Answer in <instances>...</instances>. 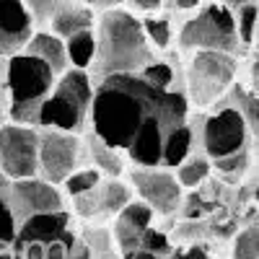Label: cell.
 Segmentation results:
<instances>
[{"label":"cell","instance_id":"d590c367","mask_svg":"<svg viewBox=\"0 0 259 259\" xmlns=\"http://www.w3.org/2000/svg\"><path fill=\"white\" fill-rule=\"evenodd\" d=\"M124 3H127V0H99L96 8L99 11H114V8H122Z\"/></svg>","mask_w":259,"mask_h":259},{"label":"cell","instance_id":"8fae6325","mask_svg":"<svg viewBox=\"0 0 259 259\" xmlns=\"http://www.w3.org/2000/svg\"><path fill=\"white\" fill-rule=\"evenodd\" d=\"M73 218L75 215L70 212V207L26 218L18 226V236H16L18 254L24 259H39L45 249H50L55 244L73 241L78 236L75 228H73Z\"/></svg>","mask_w":259,"mask_h":259},{"label":"cell","instance_id":"5b68a950","mask_svg":"<svg viewBox=\"0 0 259 259\" xmlns=\"http://www.w3.org/2000/svg\"><path fill=\"white\" fill-rule=\"evenodd\" d=\"M236 78V60L228 52L197 50L187 62V101L194 106H212L228 96Z\"/></svg>","mask_w":259,"mask_h":259},{"label":"cell","instance_id":"9a60e30c","mask_svg":"<svg viewBox=\"0 0 259 259\" xmlns=\"http://www.w3.org/2000/svg\"><path fill=\"white\" fill-rule=\"evenodd\" d=\"M153 218H156V212L150 210L148 205H143L140 200H133L124 210H119L112 218L109 231H112V239H114L122 259H127L140 246L145 231L153 228Z\"/></svg>","mask_w":259,"mask_h":259},{"label":"cell","instance_id":"277c9868","mask_svg":"<svg viewBox=\"0 0 259 259\" xmlns=\"http://www.w3.org/2000/svg\"><path fill=\"white\" fill-rule=\"evenodd\" d=\"M96 83L89 70L68 68L62 75H57L52 94L45 99L39 109V130H62V133H85L91 114Z\"/></svg>","mask_w":259,"mask_h":259},{"label":"cell","instance_id":"ffe728a7","mask_svg":"<svg viewBox=\"0 0 259 259\" xmlns=\"http://www.w3.org/2000/svg\"><path fill=\"white\" fill-rule=\"evenodd\" d=\"M65 52H68V65L75 70H89L96 60V31H78L70 39H65Z\"/></svg>","mask_w":259,"mask_h":259},{"label":"cell","instance_id":"d6986e66","mask_svg":"<svg viewBox=\"0 0 259 259\" xmlns=\"http://www.w3.org/2000/svg\"><path fill=\"white\" fill-rule=\"evenodd\" d=\"M192 148H194V127H192V122H184V124L174 127L168 133V138L163 143V161H161V166L177 168L187 156H192Z\"/></svg>","mask_w":259,"mask_h":259},{"label":"cell","instance_id":"e0dca14e","mask_svg":"<svg viewBox=\"0 0 259 259\" xmlns=\"http://www.w3.org/2000/svg\"><path fill=\"white\" fill-rule=\"evenodd\" d=\"M83 145H85V166H94L96 171H101V177L106 179H122L127 174V158L119 150L109 148L106 143H101L91 130L83 133Z\"/></svg>","mask_w":259,"mask_h":259},{"label":"cell","instance_id":"484cf974","mask_svg":"<svg viewBox=\"0 0 259 259\" xmlns=\"http://www.w3.org/2000/svg\"><path fill=\"white\" fill-rule=\"evenodd\" d=\"M140 75L153 85V89H161V91L177 89V70H174V65H171V62L153 60V62H148L145 68L140 70Z\"/></svg>","mask_w":259,"mask_h":259},{"label":"cell","instance_id":"d4e9b609","mask_svg":"<svg viewBox=\"0 0 259 259\" xmlns=\"http://www.w3.org/2000/svg\"><path fill=\"white\" fill-rule=\"evenodd\" d=\"M101 179H104V177H101V171H96L94 166H80L78 171H73V174L65 179L62 192H65V197H68V202H70V200L80 197V194L91 192L94 187H99Z\"/></svg>","mask_w":259,"mask_h":259},{"label":"cell","instance_id":"83f0119b","mask_svg":"<svg viewBox=\"0 0 259 259\" xmlns=\"http://www.w3.org/2000/svg\"><path fill=\"white\" fill-rule=\"evenodd\" d=\"M236 36H239V45H251L254 39V31H256V21H259V6L256 3H249L244 8L236 11Z\"/></svg>","mask_w":259,"mask_h":259},{"label":"cell","instance_id":"8d00e7d4","mask_svg":"<svg viewBox=\"0 0 259 259\" xmlns=\"http://www.w3.org/2000/svg\"><path fill=\"white\" fill-rule=\"evenodd\" d=\"M249 3H256V0H221V6H226L228 11H239V8H244Z\"/></svg>","mask_w":259,"mask_h":259},{"label":"cell","instance_id":"8992f818","mask_svg":"<svg viewBox=\"0 0 259 259\" xmlns=\"http://www.w3.org/2000/svg\"><path fill=\"white\" fill-rule=\"evenodd\" d=\"M179 47L184 52L212 50V52H228L233 55L239 50V36H236V18L221 3L205 6L197 16H192L179 31Z\"/></svg>","mask_w":259,"mask_h":259},{"label":"cell","instance_id":"5bb4252c","mask_svg":"<svg viewBox=\"0 0 259 259\" xmlns=\"http://www.w3.org/2000/svg\"><path fill=\"white\" fill-rule=\"evenodd\" d=\"M36 24L24 0H0V57L24 52Z\"/></svg>","mask_w":259,"mask_h":259},{"label":"cell","instance_id":"7402d4cb","mask_svg":"<svg viewBox=\"0 0 259 259\" xmlns=\"http://www.w3.org/2000/svg\"><path fill=\"white\" fill-rule=\"evenodd\" d=\"M210 171H212L210 158H205L202 153H192L174 168V174H177L182 189H197L210 177Z\"/></svg>","mask_w":259,"mask_h":259},{"label":"cell","instance_id":"4316f807","mask_svg":"<svg viewBox=\"0 0 259 259\" xmlns=\"http://www.w3.org/2000/svg\"><path fill=\"white\" fill-rule=\"evenodd\" d=\"M233 259H259V221L233 239Z\"/></svg>","mask_w":259,"mask_h":259},{"label":"cell","instance_id":"6da1fadb","mask_svg":"<svg viewBox=\"0 0 259 259\" xmlns=\"http://www.w3.org/2000/svg\"><path fill=\"white\" fill-rule=\"evenodd\" d=\"M94 83L96 89L85 130H91L101 143L119 150L122 156L145 124L156 119L174 124L189 122V101L182 89H153L140 73L106 75Z\"/></svg>","mask_w":259,"mask_h":259},{"label":"cell","instance_id":"f546056e","mask_svg":"<svg viewBox=\"0 0 259 259\" xmlns=\"http://www.w3.org/2000/svg\"><path fill=\"white\" fill-rule=\"evenodd\" d=\"M246 163H249V156H246V150H244V153H239V156L215 161L212 168L221 171V174H226V179H236V177H241L244 171H246Z\"/></svg>","mask_w":259,"mask_h":259},{"label":"cell","instance_id":"30bf717a","mask_svg":"<svg viewBox=\"0 0 259 259\" xmlns=\"http://www.w3.org/2000/svg\"><path fill=\"white\" fill-rule=\"evenodd\" d=\"M0 174L8 182L39 177V127L0 124Z\"/></svg>","mask_w":259,"mask_h":259},{"label":"cell","instance_id":"d6a6232c","mask_svg":"<svg viewBox=\"0 0 259 259\" xmlns=\"http://www.w3.org/2000/svg\"><path fill=\"white\" fill-rule=\"evenodd\" d=\"M8 122V91H6V57H0V124Z\"/></svg>","mask_w":259,"mask_h":259},{"label":"cell","instance_id":"ac0fdd59","mask_svg":"<svg viewBox=\"0 0 259 259\" xmlns=\"http://www.w3.org/2000/svg\"><path fill=\"white\" fill-rule=\"evenodd\" d=\"M26 55L39 57L41 62H47L50 68L55 70V75H62L65 70L70 68L68 65V52H65V41L60 36H55L47 29H39L34 31V36L29 39V45L24 47Z\"/></svg>","mask_w":259,"mask_h":259},{"label":"cell","instance_id":"3957f363","mask_svg":"<svg viewBox=\"0 0 259 259\" xmlns=\"http://www.w3.org/2000/svg\"><path fill=\"white\" fill-rule=\"evenodd\" d=\"M55 70L34 55L18 52L6 57V91H8V122L36 127L39 109L55 89Z\"/></svg>","mask_w":259,"mask_h":259},{"label":"cell","instance_id":"1f68e13d","mask_svg":"<svg viewBox=\"0 0 259 259\" xmlns=\"http://www.w3.org/2000/svg\"><path fill=\"white\" fill-rule=\"evenodd\" d=\"M166 259H212V256L202 246H182V249H171Z\"/></svg>","mask_w":259,"mask_h":259},{"label":"cell","instance_id":"ba28073f","mask_svg":"<svg viewBox=\"0 0 259 259\" xmlns=\"http://www.w3.org/2000/svg\"><path fill=\"white\" fill-rule=\"evenodd\" d=\"M85 166L83 133L39 130V179L62 187L73 171Z\"/></svg>","mask_w":259,"mask_h":259},{"label":"cell","instance_id":"f1b7e54d","mask_svg":"<svg viewBox=\"0 0 259 259\" xmlns=\"http://www.w3.org/2000/svg\"><path fill=\"white\" fill-rule=\"evenodd\" d=\"M16 236H18V221L3 192L0 194V246H16Z\"/></svg>","mask_w":259,"mask_h":259},{"label":"cell","instance_id":"9c48e42d","mask_svg":"<svg viewBox=\"0 0 259 259\" xmlns=\"http://www.w3.org/2000/svg\"><path fill=\"white\" fill-rule=\"evenodd\" d=\"M124 177H127V184L135 194V200L148 205L156 215L168 218V215H174L182 207L184 189H182V184L174 174V168H166V166H153V168L130 166Z\"/></svg>","mask_w":259,"mask_h":259},{"label":"cell","instance_id":"4fadbf2b","mask_svg":"<svg viewBox=\"0 0 259 259\" xmlns=\"http://www.w3.org/2000/svg\"><path fill=\"white\" fill-rule=\"evenodd\" d=\"M135 200L133 189H130L127 179H101L99 187H94L91 192L80 194V197L70 200V212L78 215L85 223H104L112 221L119 210H124L130 202Z\"/></svg>","mask_w":259,"mask_h":259},{"label":"cell","instance_id":"ab89813d","mask_svg":"<svg viewBox=\"0 0 259 259\" xmlns=\"http://www.w3.org/2000/svg\"><path fill=\"white\" fill-rule=\"evenodd\" d=\"M6 187H8V179H6L3 174H0V194H3V192H6Z\"/></svg>","mask_w":259,"mask_h":259},{"label":"cell","instance_id":"74e56055","mask_svg":"<svg viewBox=\"0 0 259 259\" xmlns=\"http://www.w3.org/2000/svg\"><path fill=\"white\" fill-rule=\"evenodd\" d=\"M0 259H24L16 246H0Z\"/></svg>","mask_w":259,"mask_h":259},{"label":"cell","instance_id":"52a82bcc","mask_svg":"<svg viewBox=\"0 0 259 259\" xmlns=\"http://www.w3.org/2000/svg\"><path fill=\"white\" fill-rule=\"evenodd\" d=\"M200 143H202V156L210 158V163L244 153L249 143V127L244 114L236 106L223 104L221 109L205 117L200 130Z\"/></svg>","mask_w":259,"mask_h":259},{"label":"cell","instance_id":"b9f144b4","mask_svg":"<svg viewBox=\"0 0 259 259\" xmlns=\"http://www.w3.org/2000/svg\"><path fill=\"white\" fill-rule=\"evenodd\" d=\"M256 200H259V187H256Z\"/></svg>","mask_w":259,"mask_h":259},{"label":"cell","instance_id":"cb8c5ba5","mask_svg":"<svg viewBox=\"0 0 259 259\" xmlns=\"http://www.w3.org/2000/svg\"><path fill=\"white\" fill-rule=\"evenodd\" d=\"M143 24V34L148 39V45L153 50H166L171 41H174V26H171V21L166 16H145L140 18Z\"/></svg>","mask_w":259,"mask_h":259},{"label":"cell","instance_id":"7c38bea8","mask_svg":"<svg viewBox=\"0 0 259 259\" xmlns=\"http://www.w3.org/2000/svg\"><path fill=\"white\" fill-rule=\"evenodd\" d=\"M6 200L16 215L18 226L24 223L31 215H41V212H57L68 207V197H65L62 187L50 184L39 177L31 179H18V182H8L6 187Z\"/></svg>","mask_w":259,"mask_h":259},{"label":"cell","instance_id":"7a4b0ae2","mask_svg":"<svg viewBox=\"0 0 259 259\" xmlns=\"http://www.w3.org/2000/svg\"><path fill=\"white\" fill-rule=\"evenodd\" d=\"M96 60L91 65V78H106L119 73H140L153 62V47L143 34V24L133 11L114 8L96 16Z\"/></svg>","mask_w":259,"mask_h":259},{"label":"cell","instance_id":"e575fe53","mask_svg":"<svg viewBox=\"0 0 259 259\" xmlns=\"http://www.w3.org/2000/svg\"><path fill=\"white\" fill-rule=\"evenodd\" d=\"M68 259H91V251H89V246H85V241L80 239V233L75 236V241H73V246H70Z\"/></svg>","mask_w":259,"mask_h":259},{"label":"cell","instance_id":"f35d334b","mask_svg":"<svg viewBox=\"0 0 259 259\" xmlns=\"http://www.w3.org/2000/svg\"><path fill=\"white\" fill-rule=\"evenodd\" d=\"M174 6L182 8V11H192V8L200 6V0H174Z\"/></svg>","mask_w":259,"mask_h":259},{"label":"cell","instance_id":"836d02e7","mask_svg":"<svg viewBox=\"0 0 259 259\" xmlns=\"http://www.w3.org/2000/svg\"><path fill=\"white\" fill-rule=\"evenodd\" d=\"M127 3L133 6L135 11L145 13V16H153V13H158V11H161L163 0H127Z\"/></svg>","mask_w":259,"mask_h":259},{"label":"cell","instance_id":"603a6c76","mask_svg":"<svg viewBox=\"0 0 259 259\" xmlns=\"http://www.w3.org/2000/svg\"><path fill=\"white\" fill-rule=\"evenodd\" d=\"M228 94H233L231 106H236V109L244 114L249 135L259 138V91H244V89H239V85H231Z\"/></svg>","mask_w":259,"mask_h":259},{"label":"cell","instance_id":"60d3db41","mask_svg":"<svg viewBox=\"0 0 259 259\" xmlns=\"http://www.w3.org/2000/svg\"><path fill=\"white\" fill-rule=\"evenodd\" d=\"M78 3H85V6H96L99 0H78Z\"/></svg>","mask_w":259,"mask_h":259},{"label":"cell","instance_id":"2e32d148","mask_svg":"<svg viewBox=\"0 0 259 259\" xmlns=\"http://www.w3.org/2000/svg\"><path fill=\"white\" fill-rule=\"evenodd\" d=\"M89 29H96V13L91 6L78 3V0H60V6L55 8L50 24H47V31H52L62 41L78 31H89Z\"/></svg>","mask_w":259,"mask_h":259},{"label":"cell","instance_id":"4dcf8cb0","mask_svg":"<svg viewBox=\"0 0 259 259\" xmlns=\"http://www.w3.org/2000/svg\"><path fill=\"white\" fill-rule=\"evenodd\" d=\"M24 3H26L31 18H34V24L45 26V24H50V18H52L55 8L60 6V0H24Z\"/></svg>","mask_w":259,"mask_h":259},{"label":"cell","instance_id":"44dd1931","mask_svg":"<svg viewBox=\"0 0 259 259\" xmlns=\"http://www.w3.org/2000/svg\"><path fill=\"white\" fill-rule=\"evenodd\" d=\"M80 239L85 241L91 251V259H122L114 239H112V231L109 226L104 223H85L80 231Z\"/></svg>","mask_w":259,"mask_h":259}]
</instances>
